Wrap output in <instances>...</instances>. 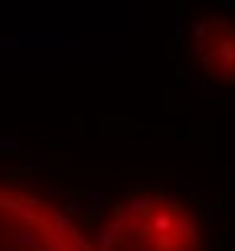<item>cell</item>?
I'll return each instance as SVG.
<instances>
[{
    "label": "cell",
    "mask_w": 235,
    "mask_h": 251,
    "mask_svg": "<svg viewBox=\"0 0 235 251\" xmlns=\"http://www.w3.org/2000/svg\"><path fill=\"white\" fill-rule=\"evenodd\" d=\"M0 251H98L59 205L0 186Z\"/></svg>",
    "instance_id": "7a4b0ae2"
},
{
    "label": "cell",
    "mask_w": 235,
    "mask_h": 251,
    "mask_svg": "<svg viewBox=\"0 0 235 251\" xmlns=\"http://www.w3.org/2000/svg\"><path fill=\"white\" fill-rule=\"evenodd\" d=\"M98 251H203V235L183 202L144 193L111 215Z\"/></svg>",
    "instance_id": "6da1fadb"
},
{
    "label": "cell",
    "mask_w": 235,
    "mask_h": 251,
    "mask_svg": "<svg viewBox=\"0 0 235 251\" xmlns=\"http://www.w3.org/2000/svg\"><path fill=\"white\" fill-rule=\"evenodd\" d=\"M193 56L209 78L235 85V23L226 17L199 20L193 29Z\"/></svg>",
    "instance_id": "3957f363"
}]
</instances>
